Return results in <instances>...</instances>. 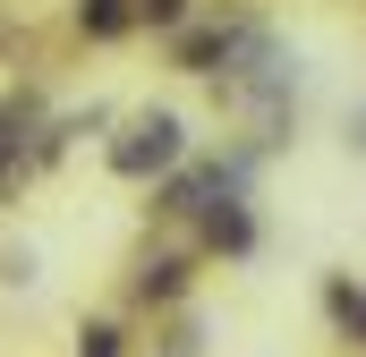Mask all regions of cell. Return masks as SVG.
I'll use <instances>...</instances> for the list:
<instances>
[{"instance_id":"cell-1","label":"cell","mask_w":366,"mask_h":357,"mask_svg":"<svg viewBox=\"0 0 366 357\" xmlns=\"http://www.w3.org/2000/svg\"><path fill=\"white\" fill-rule=\"evenodd\" d=\"M187 162V119L179 111H137V119H119V136H111V171L119 178H171Z\"/></svg>"},{"instance_id":"cell-2","label":"cell","mask_w":366,"mask_h":357,"mask_svg":"<svg viewBox=\"0 0 366 357\" xmlns=\"http://www.w3.org/2000/svg\"><path fill=\"white\" fill-rule=\"evenodd\" d=\"M204 247H213V256H247V247H256V221H247L239 196H213V204H204Z\"/></svg>"},{"instance_id":"cell-3","label":"cell","mask_w":366,"mask_h":357,"mask_svg":"<svg viewBox=\"0 0 366 357\" xmlns=\"http://www.w3.org/2000/svg\"><path fill=\"white\" fill-rule=\"evenodd\" d=\"M77 26H86L94 43H119L137 26V0H77Z\"/></svg>"},{"instance_id":"cell-4","label":"cell","mask_w":366,"mask_h":357,"mask_svg":"<svg viewBox=\"0 0 366 357\" xmlns=\"http://www.w3.org/2000/svg\"><path fill=\"white\" fill-rule=\"evenodd\" d=\"M332 323L366 349V289H358V281H332Z\"/></svg>"},{"instance_id":"cell-5","label":"cell","mask_w":366,"mask_h":357,"mask_svg":"<svg viewBox=\"0 0 366 357\" xmlns=\"http://www.w3.org/2000/svg\"><path fill=\"white\" fill-rule=\"evenodd\" d=\"M137 289H145V298H179V289H187V264H179V256H162V264H145Z\"/></svg>"},{"instance_id":"cell-6","label":"cell","mask_w":366,"mask_h":357,"mask_svg":"<svg viewBox=\"0 0 366 357\" xmlns=\"http://www.w3.org/2000/svg\"><path fill=\"white\" fill-rule=\"evenodd\" d=\"M162 357H204V323L179 315V323H171V341H162Z\"/></svg>"},{"instance_id":"cell-7","label":"cell","mask_w":366,"mask_h":357,"mask_svg":"<svg viewBox=\"0 0 366 357\" xmlns=\"http://www.w3.org/2000/svg\"><path fill=\"white\" fill-rule=\"evenodd\" d=\"M179 17H187V0H137V26H162V34H171Z\"/></svg>"},{"instance_id":"cell-8","label":"cell","mask_w":366,"mask_h":357,"mask_svg":"<svg viewBox=\"0 0 366 357\" xmlns=\"http://www.w3.org/2000/svg\"><path fill=\"white\" fill-rule=\"evenodd\" d=\"M77 357H119V332H111V323H86V332H77Z\"/></svg>"},{"instance_id":"cell-9","label":"cell","mask_w":366,"mask_h":357,"mask_svg":"<svg viewBox=\"0 0 366 357\" xmlns=\"http://www.w3.org/2000/svg\"><path fill=\"white\" fill-rule=\"evenodd\" d=\"M0 281L26 289V281H34V247H9V256H0Z\"/></svg>"}]
</instances>
